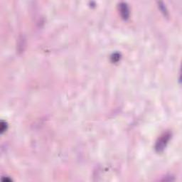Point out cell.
<instances>
[{
	"label": "cell",
	"instance_id": "cell-2",
	"mask_svg": "<svg viewBox=\"0 0 182 182\" xmlns=\"http://www.w3.org/2000/svg\"><path fill=\"white\" fill-rule=\"evenodd\" d=\"M119 10L120 15L124 20H128L130 17V10L126 3L121 2L119 4Z\"/></svg>",
	"mask_w": 182,
	"mask_h": 182
},
{
	"label": "cell",
	"instance_id": "cell-1",
	"mask_svg": "<svg viewBox=\"0 0 182 182\" xmlns=\"http://www.w3.org/2000/svg\"><path fill=\"white\" fill-rule=\"evenodd\" d=\"M170 139V134L169 133H164L162 136H161L160 138L159 139V140L157 141L156 144V146H155V149L157 152H160L164 150V148L167 146V143L169 141Z\"/></svg>",
	"mask_w": 182,
	"mask_h": 182
},
{
	"label": "cell",
	"instance_id": "cell-4",
	"mask_svg": "<svg viewBox=\"0 0 182 182\" xmlns=\"http://www.w3.org/2000/svg\"><path fill=\"white\" fill-rule=\"evenodd\" d=\"M113 56H115V57H112V58L113 59L114 62H117L120 59L119 54H115L113 55Z\"/></svg>",
	"mask_w": 182,
	"mask_h": 182
},
{
	"label": "cell",
	"instance_id": "cell-3",
	"mask_svg": "<svg viewBox=\"0 0 182 182\" xmlns=\"http://www.w3.org/2000/svg\"><path fill=\"white\" fill-rule=\"evenodd\" d=\"M7 123H6V122H4V121L2 120L1 122V126H0V131H1V134H3V133L7 130Z\"/></svg>",
	"mask_w": 182,
	"mask_h": 182
}]
</instances>
